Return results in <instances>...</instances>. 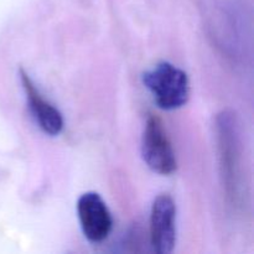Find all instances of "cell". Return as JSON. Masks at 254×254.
Listing matches in <instances>:
<instances>
[{
  "label": "cell",
  "instance_id": "obj_2",
  "mask_svg": "<svg viewBox=\"0 0 254 254\" xmlns=\"http://www.w3.org/2000/svg\"><path fill=\"white\" fill-rule=\"evenodd\" d=\"M143 83L155 103L165 111L181 108L190 98V81L185 71L170 62H159L143 74Z\"/></svg>",
  "mask_w": 254,
  "mask_h": 254
},
{
  "label": "cell",
  "instance_id": "obj_4",
  "mask_svg": "<svg viewBox=\"0 0 254 254\" xmlns=\"http://www.w3.org/2000/svg\"><path fill=\"white\" fill-rule=\"evenodd\" d=\"M150 245L158 254H169L176 245V205L168 193L154 200L150 211Z\"/></svg>",
  "mask_w": 254,
  "mask_h": 254
},
{
  "label": "cell",
  "instance_id": "obj_1",
  "mask_svg": "<svg viewBox=\"0 0 254 254\" xmlns=\"http://www.w3.org/2000/svg\"><path fill=\"white\" fill-rule=\"evenodd\" d=\"M217 140L220 151L221 175L226 197L232 207L240 206L242 200V158L237 118L232 112H222L217 117Z\"/></svg>",
  "mask_w": 254,
  "mask_h": 254
},
{
  "label": "cell",
  "instance_id": "obj_3",
  "mask_svg": "<svg viewBox=\"0 0 254 254\" xmlns=\"http://www.w3.org/2000/svg\"><path fill=\"white\" fill-rule=\"evenodd\" d=\"M141 155L149 169L160 175H171L178 168L175 151L165 127L154 114L146 118L141 138Z\"/></svg>",
  "mask_w": 254,
  "mask_h": 254
},
{
  "label": "cell",
  "instance_id": "obj_6",
  "mask_svg": "<svg viewBox=\"0 0 254 254\" xmlns=\"http://www.w3.org/2000/svg\"><path fill=\"white\" fill-rule=\"evenodd\" d=\"M20 78H21L22 88L27 97L30 111L40 128L51 136L59 135L64 129L62 114L56 107H54V104L44 98L27 72L22 68H20Z\"/></svg>",
  "mask_w": 254,
  "mask_h": 254
},
{
  "label": "cell",
  "instance_id": "obj_5",
  "mask_svg": "<svg viewBox=\"0 0 254 254\" xmlns=\"http://www.w3.org/2000/svg\"><path fill=\"white\" fill-rule=\"evenodd\" d=\"M77 213L84 237L92 243L108 238L113 228V218L103 198L97 192L83 193L77 201Z\"/></svg>",
  "mask_w": 254,
  "mask_h": 254
}]
</instances>
